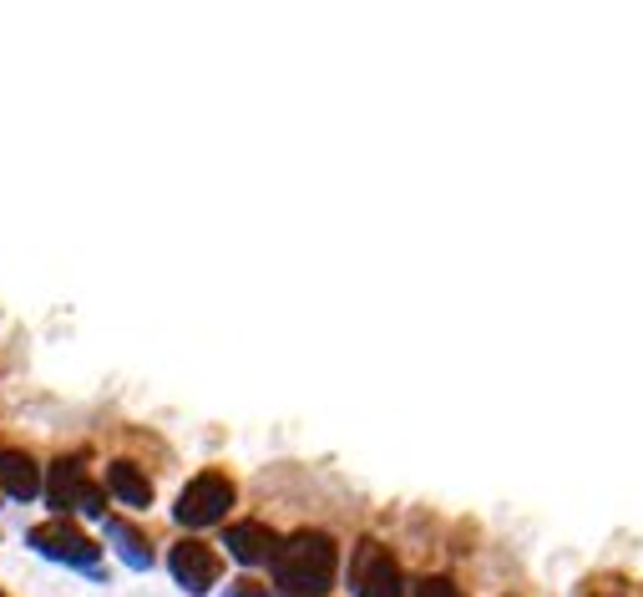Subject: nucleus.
<instances>
[{"label":"nucleus","mask_w":643,"mask_h":597,"mask_svg":"<svg viewBox=\"0 0 643 597\" xmlns=\"http://www.w3.org/2000/svg\"><path fill=\"white\" fill-rule=\"evenodd\" d=\"M340 547L324 532H294L274 557V587L279 597H324L334 587Z\"/></svg>","instance_id":"f257e3e1"},{"label":"nucleus","mask_w":643,"mask_h":597,"mask_svg":"<svg viewBox=\"0 0 643 597\" xmlns=\"http://www.w3.org/2000/svg\"><path fill=\"white\" fill-rule=\"evenodd\" d=\"M46 502L56 506V516H66V512H82V516H107V491L86 481L82 455H61L56 467H51Z\"/></svg>","instance_id":"f03ea898"},{"label":"nucleus","mask_w":643,"mask_h":597,"mask_svg":"<svg viewBox=\"0 0 643 597\" xmlns=\"http://www.w3.org/2000/svg\"><path fill=\"white\" fill-rule=\"evenodd\" d=\"M228 506H234V481L224 471H203L178 491L173 516H178V526H214L228 516Z\"/></svg>","instance_id":"7ed1b4c3"},{"label":"nucleus","mask_w":643,"mask_h":597,"mask_svg":"<svg viewBox=\"0 0 643 597\" xmlns=\"http://www.w3.org/2000/svg\"><path fill=\"white\" fill-rule=\"evenodd\" d=\"M355 597H405L401 562L381 542H360L355 552Z\"/></svg>","instance_id":"20e7f679"},{"label":"nucleus","mask_w":643,"mask_h":597,"mask_svg":"<svg viewBox=\"0 0 643 597\" xmlns=\"http://www.w3.org/2000/svg\"><path fill=\"white\" fill-rule=\"evenodd\" d=\"M31 547H37L41 557H51V562H72V567H92V562H96V542L86 537V532H76L66 516L41 522L37 532H31Z\"/></svg>","instance_id":"39448f33"},{"label":"nucleus","mask_w":643,"mask_h":597,"mask_svg":"<svg viewBox=\"0 0 643 597\" xmlns=\"http://www.w3.org/2000/svg\"><path fill=\"white\" fill-rule=\"evenodd\" d=\"M167 567H173L178 587H188L193 597H203L208 587H218V577H224V562H218V552L203 547V542H178V547L167 552Z\"/></svg>","instance_id":"423d86ee"},{"label":"nucleus","mask_w":643,"mask_h":597,"mask_svg":"<svg viewBox=\"0 0 643 597\" xmlns=\"http://www.w3.org/2000/svg\"><path fill=\"white\" fill-rule=\"evenodd\" d=\"M224 547H228V557H239L243 567H259V562H274L284 542H279L263 522H234L228 526V537H224Z\"/></svg>","instance_id":"0eeeda50"},{"label":"nucleus","mask_w":643,"mask_h":597,"mask_svg":"<svg viewBox=\"0 0 643 597\" xmlns=\"http://www.w3.org/2000/svg\"><path fill=\"white\" fill-rule=\"evenodd\" d=\"M0 491L15 502H31L41 491V467L25 451H0Z\"/></svg>","instance_id":"6e6552de"},{"label":"nucleus","mask_w":643,"mask_h":597,"mask_svg":"<svg viewBox=\"0 0 643 597\" xmlns=\"http://www.w3.org/2000/svg\"><path fill=\"white\" fill-rule=\"evenodd\" d=\"M107 486H112V496H117V502H127V506H143V512L153 506V481L132 467V461H112V467H107Z\"/></svg>","instance_id":"1a4fd4ad"},{"label":"nucleus","mask_w":643,"mask_h":597,"mask_svg":"<svg viewBox=\"0 0 643 597\" xmlns=\"http://www.w3.org/2000/svg\"><path fill=\"white\" fill-rule=\"evenodd\" d=\"M107 537L122 547V562H127V567H137V573H143V567H153V552H147V542L137 537V532H132L122 516H112V522H107Z\"/></svg>","instance_id":"9d476101"},{"label":"nucleus","mask_w":643,"mask_h":597,"mask_svg":"<svg viewBox=\"0 0 643 597\" xmlns=\"http://www.w3.org/2000/svg\"><path fill=\"white\" fill-rule=\"evenodd\" d=\"M416 597H461V593H456V587L446 583V577H426V583L416 587Z\"/></svg>","instance_id":"9b49d317"},{"label":"nucleus","mask_w":643,"mask_h":597,"mask_svg":"<svg viewBox=\"0 0 643 597\" xmlns=\"http://www.w3.org/2000/svg\"><path fill=\"white\" fill-rule=\"evenodd\" d=\"M228 597H269V587H259V583H234V587H228Z\"/></svg>","instance_id":"f8f14e48"}]
</instances>
